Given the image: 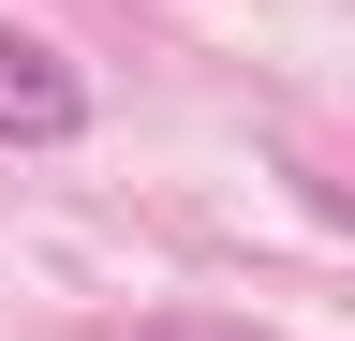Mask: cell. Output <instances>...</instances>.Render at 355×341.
<instances>
[{
    "mask_svg": "<svg viewBox=\"0 0 355 341\" xmlns=\"http://www.w3.org/2000/svg\"><path fill=\"white\" fill-rule=\"evenodd\" d=\"M0 134L15 149H74L89 134V74L44 45V30H0Z\"/></svg>",
    "mask_w": 355,
    "mask_h": 341,
    "instance_id": "6da1fadb",
    "label": "cell"
},
{
    "mask_svg": "<svg viewBox=\"0 0 355 341\" xmlns=\"http://www.w3.org/2000/svg\"><path fill=\"white\" fill-rule=\"evenodd\" d=\"M326 223H355V193H326Z\"/></svg>",
    "mask_w": 355,
    "mask_h": 341,
    "instance_id": "7a4b0ae2",
    "label": "cell"
}]
</instances>
